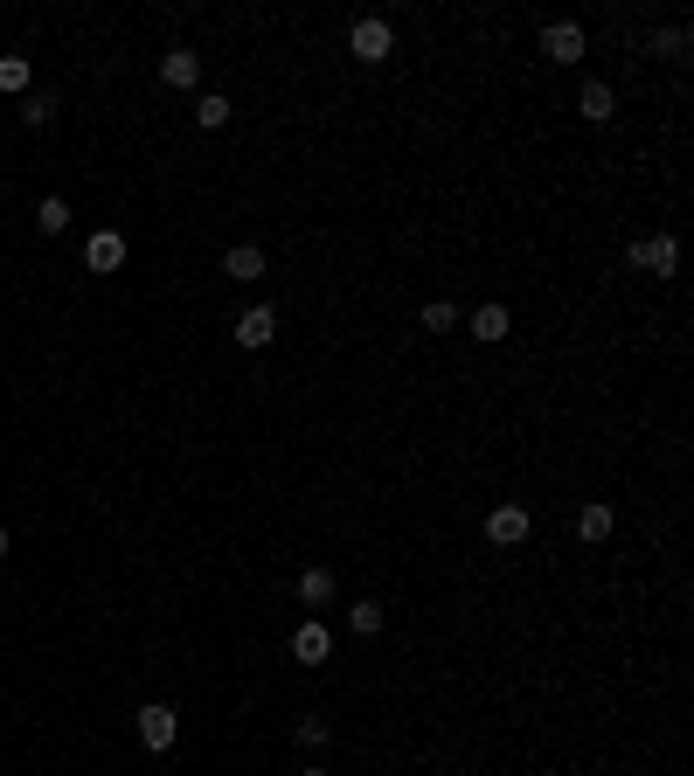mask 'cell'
Wrapping results in <instances>:
<instances>
[{
	"label": "cell",
	"mask_w": 694,
	"mask_h": 776,
	"mask_svg": "<svg viewBox=\"0 0 694 776\" xmlns=\"http://www.w3.org/2000/svg\"><path fill=\"white\" fill-rule=\"evenodd\" d=\"M327 722H320V714H306V722H299V742H306V749H327Z\"/></svg>",
	"instance_id": "22"
},
{
	"label": "cell",
	"mask_w": 694,
	"mask_h": 776,
	"mask_svg": "<svg viewBox=\"0 0 694 776\" xmlns=\"http://www.w3.org/2000/svg\"><path fill=\"white\" fill-rule=\"evenodd\" d=\"M49 119H56V90H35V98H22V125L42 132Z\"/></svg>",
	"instance_id": "20"
},
{
	"label": "cell",
	"mask_w": 694,
	"mask_h": 776,
	"mask_svg": "<svg viewBox=\"0 0 694 776\" xmlns=\"http://www.w3.org/2000/svg\"><path fill=\"white\" fill-rule=\"evenodd\" d=\"M348 631H354V638H375V631H382V603H375V596L354 603V611H348Z\"/></svg>",
	"instance_id": "18"
},
{
	"label": "cell",
	"mask_w": 694,
	"mask_h": 776,
	"mask_svg": "<svg viewBox=\"0 0 694 776\" xmlns=\"http://www.w3.org/2000/svg\"><path fill=\"white\" fill-rule=\"evenodd\" d=\"M84 263H90L98 278H111V271L125 263V236H119V230H98V236L84 243Z\"/></svg>",
	"instance_id": "9"
},
{
	"label": "cell",
	"mask_w": 694,
	"mask_h": 776,
	"mask_svg": "<svg viewBox=\"0 0 694 776\" xmlns=\"http://www.w3.org/2000/svg\"><path fill=\"white\" fill-rule=\"evenodd\" d=\"M632 271L673 278V271H681V243H673V236H646V243H632Z\"/></svg>",
	"instance_id": "3"
},
{
	"label": "cell",
	"mask_w": 694,
	"mask_h": 776,
	"mask_svg": "<svg viewBox=\"0 0 694 776\" xmlns=\"http://www.w3.org/2000/svg\"><path fill=\"white\" fill-rule=\"evenodd\" d=\"M584 28H576V22H549V28H541V56H549V63H562V70H576V63H584Z\"/></svg>",
	"instance_id": "2"
},
{
	"label": "cell",
	"mask_w": 694,
	"mask_h": 776,
	"mask_svg": "<svg viewBox=\"0 0 694 776\" xmlns=\"http://www.w3.org/2000/svg\"><path fill=\"white\" fill-rule=\"evenodd\" d=\"M576 111H584V119H590V125H605V119H611V111H618V98H611V84H597V77H590L584 90H576Z\"/></svg>",
	"instance_id": "11"
},
{
	"label": "cell",
	"mask_w": 694,
	"mask_h": 776,
	"mask_svg": "<svg viewBox=\"0 0 694 776\" xmlns=\"http://www.w3.org/2000/svg\"><path fill=\"white\" fill-rule=\"evenodd\" d=\"M222 278H236V285H257V278H265V250H257V243H236V250L222 257Z\"/></svg>",
	"instance_id": "10"
},
{
	"label": "cell",
	"mask_w": 694,
	"mask_h": 776,
	"mask_svg": "<svg viewBox=\"0 0 694 776\" xmlns=\"http://www.w3.org/2000/svg\"><path fill=\"white\" fill-rule=\"evenodd\" d=\"M508 327H514L508 306H479V312H473V340H486V347H494V340H508Z\"/></svg>",
	"instance_id": "14"
},
{
	"label": "cell",
	"mask_w": 694,
	"mask_h": 776,
	"mask_svg": "<svg viewBox=\"0 0 694 776\" xmlns=\"http://www.w3.org/2000/svg\"><path fill=\"white\" fill-rule=\"evenodd\" d=\"M174 735H181V714L160 707V700H146V707H139V742L146 749H174Z\"/></svg>",
	"instance_id": "6"
},
{
	"label": "cell",
	"mask_w": 694,
	"mask_h": 776,
	"mask_svg": "<svg viewBox=\"0 0 694 776\" xmlns=\"http://www.w3.org/2000/svg\"><path fill=\"white\" fill-rule=\"evenodd\" d=\"M646 49H653V56H667V63H681V56H687V28L673 22V28H660V35H646Z\"/></svg>",
	"instance_id": "17"
},
{
	"label": "cell",
	"mask_w": 694,
	"mask_h": 776,
	"mask_svg": "<svg viewBox=\"0 0 694 776\" xmlns=\"http://www.w3.org/2000/svg\"><path fill=\"white\" fill-rule=\"evenodd\" d=\"M389 49H397V28H389L382 14H362V22L348 28V56H354V63H382Z\"/></svg>",
	"instance_id": "1"
},
{
	"label": "cell",
	"mask_w": 694,
	"mask_h": 776,
	"mask_svg": "<svg viewBox=\"0 0 694 776\" xmlns=\"http://www.w3.org/2000/svg\"><path fill=\"white\" fill-rule=\"evenodd\" d=\"M299 776H327V769H299Z\"/></svg>",
	"instance_id": "24"
},
{
	"label": "cell",
	"mask_w": 694,
	"mask_h": 776,
	"mask_svg": "<svg viewBox=\"0 0 694 776\" xmlns=\"http://www.w3.org/2000/svg\"><path fill=\"white\" fill-rule=\"evenodd\" d=\"M160 84H174V90H195V84H202V56L187 49V42H174V49L160 56Z\"/></svg>",
	"instance_id": "8"
},
{
	"label": "cell",
	"mask_w": 694,
	"mask_h": 776,
	"mask_svg": "<svg viewBox=\"0 0 694 776\" xmlns=\"http://www.w3.org/2000/svg\"><path fill=\"white\" fill-rule=\"evenodd\" d=\"M28 84H35V63H28V56H0V90H8V98H22Z\"/></svg>",
	"instance_id": "15"
},
{
	"label": "cell",
	"mask_w": 694,
	"mask_h": 776,
	"mask_svg": "<svg viewBox=\"0 0 694 776\" xmlns=\"http://www.w3.org/2000/svg\"><path fill=\"white\" fill-rule=\"evenodd\" d=\"M230 111H236V104L222 98V90H209V98L195 104V125H202V132H222V125H230Z\"/></svg>",
	"instance_id": "16"
},
{
	"label": "cell",
	"mask_w": 694,
	"mask_h": 776,
	"mask_svg": "<svg viewBox=\"0 0 694 776\" xmlns=\"http://www.w3.org/2000/svg\"><path fill=\"white\" fill-rule=\"evenodd\" d=\"M611 527H618V514H611V506H605V500H590V506H584V514H576V534H584L590 547H597V541H611Z\"/></svg>",
	"instance_id": "12"
},
{
	"label": "cell",
	"mask_w": 694,
	"mask_h": 776,
	"mask_svg": "<svg viewBox=\"0 0 694 776\" xmlns=\"http://www.w3.org/2000/svg\"><path fill=\"white\" fill-rule=\"evenodd\" d=\"M299 603H313V611H327V603H333V569H327V562L299 576Z\"/></svg>",
	"instance_id": "13"
},
{
	"label": "cell",
	"mask_w": 694,
	"mask_h": 776,
	"mask_svg": "<svg viewBox=\"0 0 694 776\" xmlns=\"http://www.w3.org/2000/svg\"><path fill=\"white\" fill-rule=\"evenodd\" d=\"M271 340H278V312H271V306H251V312L236 319V347H243V354H265Z\"/></svg>",
	"instance_id": "7"
},
{
	"label": "cell",
	"mask_w": 694,
	"mask_h": 776,
	"mask_svg": "<svg viewBox=\"0 0 694 776\" xmlns=\"http://www.w3.org/2000/svg\"><path fill=\"white\" fill-rule=\"evenodd\" d=\"M528 506H494V514H486V541H494V547H521V541H528Z\"/></svg>",
	"instance_id": "5"
},
{
	"label": "cell",
	"mask_w": 694,
	"mask_h": 776,
	"mask_svg": "<svg viewBox=\"0 0 694 776\" xmlns=\"http://www.w3.org/2000/svg\"><path fill=\"white\" fill-rule=\"evenodd\" d=\"M35 222H42V236H63V230H70V201H63V195H49L42 208H35Z\"/></svg>",
	"instance_id": "19"
},
{
	"label": "cell",
	"mask_w": 694,
	"mask_h": 776,
	"mask_svg": "<svg viewBox=\"0 0 694 776\" xmlns=\"http://www.w3.org/2000/svg\"><path fill=\"white\" fill-rule=\"evenodd\" d=\"M0 562H8V527H0Z\"/></svg>",
	"instance_id": "23"
},
{
	"label": "cell",
	"mask_w": 694,
	"mask_h": 776,
	"mask_svg": "<svg viewBox=\"0 0 694 776\" xmlns=\"http://www.w3.org/2000/svg\"><path fill=\"white\" fill-rule=\"evenodd\" d=\"M292 658H299V666H327V658H333V631H327L320 617H306L292 631Z\"/></svg>",
	"instance_id": "4"
},
{
	"label": "cell",
	"mask_w": 694,
	"mask_h": 776,
	"mask_svg": "<svg viewBox=\"0 0 694 776\" xmlns=\"http://www.w3.org/2000/svg\"><path fill=\"white\" fill-rule=\"evenodd\" d=\"M459 327V306H452V298H430V306H424V333H452Z\"/></svg>",
	"instance_id": "21"
}]
</instances>
